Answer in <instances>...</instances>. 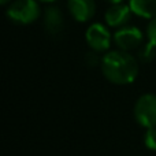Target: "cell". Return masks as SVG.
Masks as SVG:
<instances>
[{
    "label": "cell",
    "instance_id": "30bf717a",
    "mask_svg": "<svg viewBox=\"0 0 156 156\" xmlns=\"http://www.w3.org/2000/svg\"><path fill=\"white\" fill-rule=\"evenodd\" d=\"M156 55V47L151 41H148L147 44H144L143 47L138 48V59L141 62H151Z\"/></svg>",
    "mask_w": 156,
    "mask_h": 156
},
{
    "label": "cell",
    "instance_id": "6da1fadb",
    "mask_svg": "<svg viewBox=\"0 0 156 156\" xmlns=\"http://www.w3.org/2000/svg\"><path fill=\"white\" fill-rule=\"evenodd\" d=\"M101 73L110 82L115 85H127L134 82L138 76V62L130 52L115 49L108 51L103 56Z\"/></svg>",
    "mask_w": 156,
    "mask_h": 156
},
{
    "label": "cell",
    "instance_id": "5bb4252c",
    "mask_svg": "<svg viewBox=\"0 0 156 156\" xmlns=\"http://www.w3.org/2000/svg\"><path fill=\"white\" fill-rule=\"evenodd\" d=\"M105 2L111 3V4H115V3H123V0H105Z\"/></svg>",
    "mask_w": 156,
    "mask_h": 156
},
{
    "label": "cell",
    "instance_id": "8fae6325",
    "mask_svg": "<svg viewBox=\"0 0 156 156\" xmlns=\"http://www.w3.org/2000/svg\"><path fill=\"white\" fill-rule=\"evenodd\" d=\"M144 144L148 149L156 151V126L147 129L145 136H144Z\"/></svg>",
    "mask_w": 156,
    "mask_h": 156
},
{
    "label": "cell",
    "instance_id": "5b68a950",
    "mask_svg": "<svg viewBox=\"0 0 156 156\" xmlns=\"http://www.w3.org/2000/svg\"><path fill=\"white\" fill-rule=\"evenodd\" d=\"M114 41L116 47L122 51L130 52L132 49H137L143 44V32L136 26H122L114 34Z\"/></svg>",
    "mask_w": 156,
    "mask_h": 156
},
{
    "label": "cell",
    "instance_id": "52a82bcc",
    "mask_svg": "<svg viewBox=\"0 0 156 156\" xmlns=\"http://www.w3.org/2000/svg\"><path fill=\"white\" fill-rule=\"evenodd\" d=\"M132 12L133 11L130 5H126L123 3H115L105 11V23L110 27H122L127 23Z\"/></svg>",
    "mask_w": 156,
    "mask_h": 156
},
{
    "label": "cell",
    "instance_id": "8992f818",
    "mask_svg": "<svg viewBox=\"0 0 156 156\" xmlns=\"http://www.w3.org/2000/svg\"><path fill=\"white\" fill-rule=\"evenodd\" d=\"M67 8L70 15L77 22H88L96 14L94 0H67Z\"/></svg>",
    "mask_w": 156,
    "mask_h": 156
},
{
    "label": "cell",
    "instance_id": "9a60e30c",
    "mask_svg": "<svg viewBox=\"0 0 156 156\" xmlns=\"http://www.w3.org/2000/svg\"><path fill=\"white\" fill-rule=\"evenodd\" d=\"M8 3H11V0H0V4H3V5L8 4Z\"/></svg>",
    "mask_w": 156,
    "mask_h": 156
},
{
    "label": "cell",
    "instance_id": "2e32d148",
    "mask_svg": "<svg viewBox=\"0 0 156 156\" xmlns=\"http://www.w3.org/2000/svg\"><path fill=\"white\" fill-rule=\"evenodd\" d=\"M40 2H44V3H52V2H55V0H40Z\"/></svg>",
    "mask_w": 156,
    "mask_h": 156
},
{
    "label": "cell",
    "instance_id": "7c38bea8",
    "mask_svg": "<svg viewBox=\"0 0 156 156\" xmlns=\"http://www.w3.org/2000/svg\"><path fill=\"white\" fill-rule=\"evenodd\" d=\"M147 37H148V41H151L156 47V16L151 19V22L147 26Z\"/></svg>",
    "mask_w": 156,
    "mask_h": 156
},
{
    "label": "cell",
    "instance_id": "ba28073f",
    "mask_svg": "<svg viewBox=\"0 0 156 156\" xmlns=\"http://www.w3.org/2000/svg\"><path fill=\"white\" fill-rule=\"evenodd\" d=\"M44 27L51 36H58L65 29V16L59 7L49 5L44 11Z\"/></svg>",
    "mask_w": 156,
    "mask_h": 156
},
{
    "label": "cell",
    "instance_id": "9c48e42d",
    "mask_svg": "<svg viewBox=\"0 0 156 156\" xmlns=\"http://www.w3.org/2000/svg\"><path fill=\"white\" fill-rule=\"evenodd\" d=\"M133 14L147 19L156 16V0H129Z\"/></svg>",
    "mask_w": 156,
    "mask_h": 156
},
{
    "label": "cell",
    "instance_id": "7a4b0ae2",
    "mask_svg": "<svg viewBox=\"0 0 156 156\" xmlns=\"http://www.w3.org/2000/svg\"><path fill=\"white\" fill-rule=\"evenodd\" d=\"M7 18L16 25H29L37 21L41 15V8L37 0H14L8 5Z\"/></svg>",
    "mask_w": 156,
    "mask_h": 156
},
{
    "label": "cell",
    "instance_id": "277c9868",
    "mask_svg": "<svg viewBox=\"0 0 156 156\" xmlns=\"http://www.w3.org/2000/svg\"><path fill=\"white\" fill-rule=\"evenodd\" d=\"M85 38L90 49L99 52V54L107 52L111 47V41H112V36H111L110 30L103 23H92L86 29Z\"/></svg>",
    "mask_w": 156,
    "mask_h": 156
},
{
    "label": "cell",
    "instance_id": "3957f363",
    "mask_svg": "<svg viewBox=\"0 0 156 156\" xmlns=\"http://www.w3.org/2000/svg\"><path fill=\"white\" fill-rule=\"evenodd\" d=\"M134 118L145 129L156 126V94L147 93L138 97L134 104Z\"/></svg>",
    "mask_w": 156,
    "mask_h": 156
},
{
    "label": "cell",
    "instance_id": "4fadbf2b",
    "mask_svg": "<svg viewBox=\"0 0 156 156\" xmlns=\"http://www.w3.org/2000/svg\"><path fill=\"white\" fill-rule=\"evenodd\" d=\"M97 54H99V52H96V51L92 49L90 52H88V54L85 55V63L89 66V67H96L99 63H101V60L99 59Z\"/></svg>",
    "mask_w": 156,
    "mask_h": 156
}]
</instances>
